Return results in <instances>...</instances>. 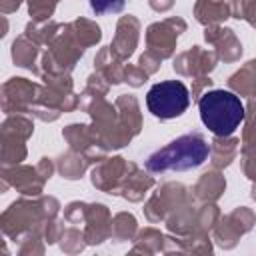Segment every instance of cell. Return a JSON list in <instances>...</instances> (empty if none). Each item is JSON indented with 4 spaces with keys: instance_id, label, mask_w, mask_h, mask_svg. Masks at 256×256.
<instances>
[{
    "instance_id": "4",
    "label": "cell",
    "mask_w": 256,
    "mask_h": 256,
    "mask_svg": "<svg viewBox=\"0 0 256 256\" xmlns=\"http://www.w3.org/2000/svg\"><path fill=\"white\" fill-rule=\"evenodd\" d=\"M88 2L96 14H108V12H120L126 0H88Z\"/></svg>"
},
{
    "instance_id": "2",
    "label": "cell",
    "mask_w": 256,
    "mask_h": 256,
    "mask_svg": "<svg viewBox=\"0 0 256 256\" xmlns=\"http://www.w3.org/2000/svg\"><path fill=\"white\" fill-rule=\"evenodd\" d=\"M204 126L216 136H230L244 120V104L234 92L210 90L198 102Z\"/></svg>"
},
{
    "instance_id": "1",
    "label": "cell",
    "mask_w": 256,
    "mask_h": 256,
    "mask_svg": "<svg viewBox=\"0 0 256 256\" xmlns=\"http://www.w3.org/2000/svg\"><path fill=\"white\" fill-rule=\"evenodd\" d=\"M210 150L208 144L200 134H184L164 148L156 150L148 156L146 168L152 172H166V170H192L198 168L206 158Z\"/></svg>"
},
{
    "instance_id": "3",
    "label": "cell",
    "mask_w": 256,
    "mask_h": 256,
    "mask_svg": "<svg viewBox=\"0 0 256 256\" xmlns=\"http://www.w3.org/2000/svg\"><path fill=\"white\" fill-rule=\"evenodd\" d=\"M188 104H190V94H188V88L180 80L158 82L146 94L148 110L160 120L180 116L188 108Z\"/></svg>"
}]
</instances>
